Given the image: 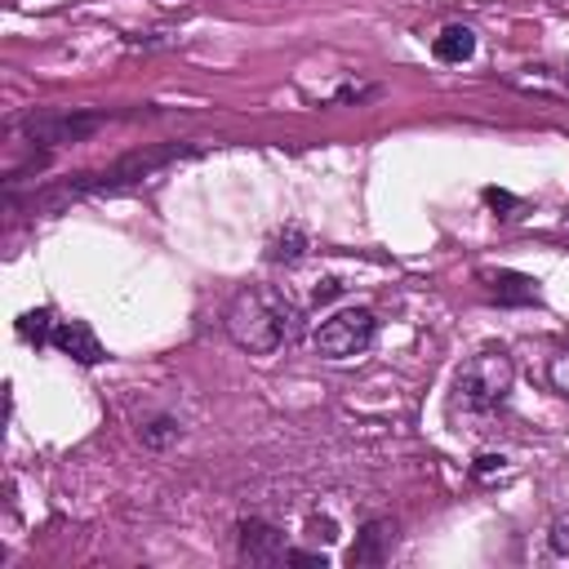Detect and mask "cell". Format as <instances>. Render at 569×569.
<instances>
[{"label":"cell","mask_w":569,"mask_h":569,"mask_svg":"<svg viewBox=\"0 0 569 569\" xmlns=\"http://www.w3.org/2000/svg\"><path fill=\"white\" fill-rule=\"evenodd\" d=\"M222 329H227V338H231L240 351H249V356H271V351H280L284 342L298 338L302 316H298V307H293L280 289L244 284V289L227 302Z\"/></svg>","instance_id":"1"},{"label":"cell","mask_w":569,"mask_h":569,"mask_svg":"<svg viewBox=\"0 0 569 569\" xmlns=\"http://www.w3.org/2000/svg\"><path fill=\"white\" fill-rule=\"evenodd\" d=\"M182 156H196L191 142H164V147H142V151H129L102 169H89V173H76L67 178L62 187H49L40 196H31V209H58L67 200H80V196H107V191H120V187H133L142 178H151L156 169L182 160Z\"/></svg>","instance_id":"2"},{"label":"cell","mask_w":569,"mask_h":569,"mask_svg":"<svg viewBox=\"0 0 569 569\" xmlns=\"http://www.w3.org/2000/svg\"><path fill=\"white\" fill-rule=\"evenodd\" d=\"M511 378H516V365H511V356L507 351H476L462 369H458V378H453V400H449V409L458 413H489V409H498L502 400H507V391H511Z\"/></svg>","instance_id":"3"},{"label":"cell","mask_w":569,"mask_h":569,"mask_svg":"<svg viewBox=\"0 0 569 569\" xmlns=\"http://www.w3.org/2000/svg\"><path fill=\"white\" fill-rule=\"evenodd\" d=\"M373 333H378V316L373 311L342 307L329 320H320V329H316L311 342H316V356L320 360H351V356H360L373 342Z\"/></svg>","instance_id":"4"},{"label":"cell","mask_w":569,"mask_h":569,"mask_svg":"<svg viewBox=\"0 0 569 569\" xmlns=\"http://www.w3.org/2000/svg\"><path fill=\"white\" fill-rule=\"evenodd\" d=\"M102 124H107L102 111H31L18 120V133L31 147H67V142H84Z\"/></svg>","instance_id":"5"},{"label":"cell","mask_w":569,"mask_h":569,"mask_svg":"<svg viewBox=\"0 0 569 569\" xmlns=\"http://www.w3.org/2000/svg\"><path fill=\"white\" fill-rule=\"evenodd\" d=\"M236 551H240V560H249V565H280L284 560V533L276 529V525H267V520H240V529H236Z\"/></svg>","instance_id":"6"},{"label":"cell","mask_w":569,"mask_h":569,"mask_svg":"<svg viewBox=\"0 0 569 569\" xmlns=\"http://www.w3.org/2000/svg\"><path fill=\"white\" fill-rule=\"evenodd\" d=\"M391 542H396V525L391 520H365L356 542H351V551H347V565L351 569H373V565L387 560Z\"/></svg>","instance_id":"7"},{"label":"cell","mask_w":569,"mask_h":569,"mask_svg":"<svg viewBox=\"0 0 569 569\" xmlns=\"http://www.w3.org/2000/svg\"><path fill=\"white\" fill-rule=\"evenodd\" d=\"M53 347L67 356V360H76V365H98L107 351H102V342H98V333L84 325V320H62V325H53Z\"/></svg>","instance_id":"8"},{"label":"cell","mask_w":569,"mask_h":569,"mask_svg":"<svg viewBox=\"0 0 569 569\" xmlns=\"http://www.w3.org/2000/svg\"><path fill=\"white\" fill-rule=\"evenodd\" d=\"M480 284H485L489 298L511 302V307L538 302V280L533 276H520V271H480Z\"/></svg>","instance_id":"9"},{"label":"cell","mask_w":569,"mask_h":569,"mask_svg":"<svg viewBox=\"0 0 569 569\" xmlns=\"http://www.w3.org/2000/svg\"><path fill=\"white\" fill-rule=\"evenodd\" d=\"M431 53H436L440 62H467V58L476 53V31L462 27V22H449V27L431 40Z\"/></svg>","instance_id":"10"},{"label":"cell","mask_w":569,"mask_h":569,"mask_svg":"<svg viewBox=\"0 0 569 569\" xmlns=\"http://www.w3.org/2000/svg\"><path fill=\"white\" fill-rule=\"evenodd\" d=\"M302 249H307V236H302V227H289V231H280V236L271 240L267 258H271V262H298V258H302Z\"/></svg>","instance_id":"11"},{"label":"cell","mask_w":569,"mask_h":569,"mask_svg":"<svg viewBox=\"0 0 569 569\" xmlns=\"http://www.w3.org/2000/svg\"><path fill=\"white\" fill-rule=\"evenodd\" d=\"M138 436H142V445H147V449H164L169 440H178V436H182V427H178V418L160 413V418H151V422L138 431Z\"/></svg>","instance_id":"12"},{"label":"cell","mask_w":569,"mask_h":569,"mask_svg":"<svg viewBox=\"0 0 569 569\" xmlns=\"http://www.w3.org/2000/svg\"><path fill=\"white\" fill-rule=\"evenodd\" d=\"M18 333L27 338V342H53V325H49V311H27L22 320H18Z\"/></svg>","instance_id":"13"},{"label":"cell","mask_w":569,"mask_h":569,"mask_svg":"<svg viewBox=\"0 0 569 569\" xmlns=\"http://www.w3.org/2000/svg\"><path fill=\"white\" fill-rule=\"evenodd\" d=\"M547 382H551V391L569 396V351H556V356L547 360Z\"/></svg>","instance_id":"14"},{"label":"cell","mask_w":569,"mask_h":569,"mask_svg":"<svg viewBox=\"0 0 569 569\" xmlns=\"http://www.w3.org/2000/svg\"><path fill=\"white\" fill-rule=\"evenodd\" d=\"M507 471V458L502 453H480L476 462H471V480H493V476H502Z\"/></svg>","instance_id":"15"},{"label":"cell","mask_w":569,"mask_h":569,"mask_svg":"<svg viewBox=\"0 0 569 569\" xmlns=\"http://www.w3.org/2000/svg\"><path fill=\"white\" fill-rule=\"evenodd\" d=\"M547 547H551L556 556H569V511L551 520V529H547Z\"/></svg>","instance_id":"16"},{"label":"cell","mask_w":569,"mask_h":569,"mask_svg":"<svg viewBox=\"0 0 569 569\" xmlns=\"http://www.w3.org/2000/svg\"><path fill=\"white\" fill-rule=\"evenodd\" d=\"M284 565H307V569H325V556H316V551H284Z\"/></svg>","instance_id":"17"},{"label":"cell","mask_w":569,"mask_h":569,"mask_svg":"<svg viewBox=\"0 0 569 569\" xmlns=\"http://www.w3.org/2000/svg\"><path fill=\"white\" fill-rule=\"evenodd\" d=\"M307 529H311V538H325V542H333V538H338V529H333V520H329V516H325V520H320V516H311V525H307Z\"/></svg>","instance_id":"18"},{"label":"cell","mask_w":569,"mask_h":569,"mask_svg":"<svg viewBox=\"0 0 569 569\" xmlns=\"http://www.w3.org/2000/svg\"><path fill=\"white\" fill-rule=\"evenodd\" d=\"M485 200H489L493 209H511V204H516V200H511L507 191H498V187H489V191H485Z\"/></svg>","instance_id":"19"},{"label":"cell","mask_w":569,"mask_h":569,"mask_svg":"<svg viewBox=\"0 0 569 569\" xmlns=\"http://www.w3.org/2000/svg\"><path fill=\"white\" fill-rule=\"evenodd\" d=\"M338 289H342V284H338V280H325V284H320V289H316V302H329V298H333V293H338Z\"/></svg>","instance_id":"20"}]
</instances>
